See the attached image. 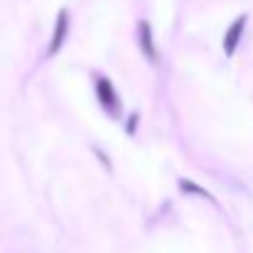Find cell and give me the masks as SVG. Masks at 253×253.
Returning a JSON list of instances; mask_svg holds the SVG:
<instances>
[{
  "label": "cell",
  "instance_id": "1",
  "mask_svg": "<svg viewBox=\"0 0 253 253\" xmlns=\"http://www.w3.org/2000/svg\"><path fill=\"white\" fill-rule=\"evenodd\" d=\"M96 96H98V103H101V106H103L108 113L118 116V108H121V103H118L116 88H113V84H111L106 77H98V79H96Z\"/></svg>",
  "mask_w": 253,
  "mask_h": 253
},
{
  "label": "cell",
  "instance_id": "2",
  "mask_svg": "<svg viewBox=\"0 0 253 253\" xmlns=\"http://www.w3.org/2000/svg\"><path fill=\"white\" fill-rule=\"evenodd\" d=\"M67 32H69V15H67V10H59V15H57V25H54V37H52V42H49V57L52 54H57L59 49H62V44H64V40H67Z\"/></svg>",
  "mask_w": 253,
  "mask_h": 253
},
{
  "label": "cell",
  "instance_id": "3",
  "mask_svg": "<svg viewBox=\"0 0 253 253\" xmlns=\"http://www.w3.org/2000/svg\"><path fill=\"white\" fill-rule=\"evenodd\" d=\"M244 27H246V15L236 17V22H234V25L226 30V35H224V52H226L229 57L236 52L239 40H241V35H244Z\"/></svg>",
  "mask_w": 253,
  "mask_h": 253
},
{
  "label": "cell",
  "instance_id": "4",
  "mask_svg": "<svg viewBox=\"0 0 253 253\" xmlns=\"http://www.w3.org/2000/svg\"><path fill=\"white\" fill-rule=\"evenodd\" d=\"M138 32H140V47H143V54H145L150 62H158V49H155V42H153V30H150V22L140 20Z\"/></svg>",
  "mask_w": 253,
  "mask_h": 253
},
{
  "label": "cell",
  "instance_id": "5",
  "mask_svg": "<svg viewBox=\"0 0 253 253\" xmlns=\"http://www.w3.org/2000/svg\"><path fill=\"white\" fill-rule=\"evenodd\" d=\"M179 187L184 189V192H192V194H199V197H209V192H204L202 187H197L194 182H187V179H182L179 182Z\"/></svg>",
  "mask_w": 253,
  "mask_h": 253
}]
</instances>
